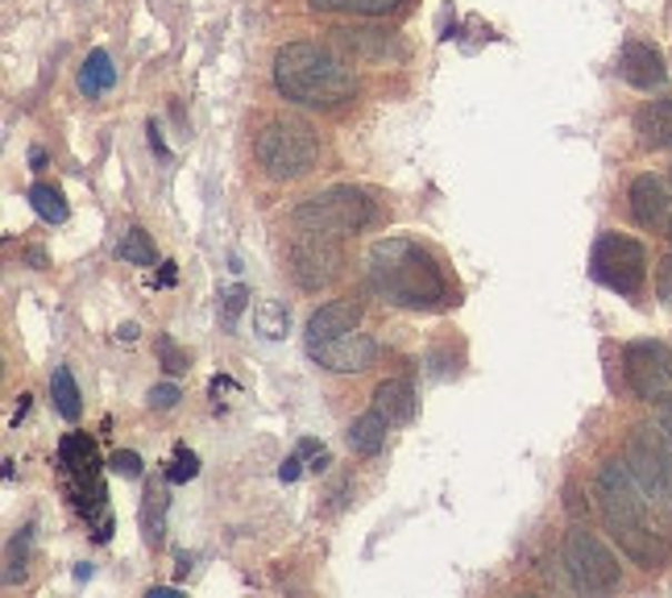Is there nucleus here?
Masks as SVG:
<instances>
[{"instance_id": "obj_1", "label": "nucleus", "mask_w": 672, "mask_h": 598, "mask_svg": "<svg viewBox=\"0 0 672 598\" xmlns=\"http://www.w3.org/2000/svg\"><path fill=\"white\" fill-rule=\"evenodd\" d=\"M598 511L606 532L614 536V545L643 569H660L669 561V540L660 536V528L652 524V504L643 487L635 482V474L626 461H606L598 470Z\"/></svg>"}, {"instance_id": "obj_2", "label": "nucleus", "mask_w": 672, "mask_h": 598, "mask_svg": "<svg viewBox=\"0 0 672 598\" xmlns=\"http://www.w3.org/2000/svg\"><path fill=\"white\" fill-rule=\"evenodd\" d=\"M365 270H370V287L394 308L437 312V308L449 303V279H444L440 262L423 250L420 241L382 237L365 253Z\"/></svg>"}, {"instance_id": "obj_3", "label": "nucleus", "mask_w": 672, "mask_h": 598, "mask_svg": "<svg viewBox=\"0 0 672 598\" xmlns=\"http://www.w3.org/2000/svg\"><path fill=\"white\" fill-rule=\"evenodd\" d=\"M274 88L291 104L308 109H332L358 92V79L344 59H337L329 47L315 42H287L274 54Z\"/></svg>"}, {"instance_id": "obj_4", "label": "nucleus", "mask_w": 672, "mask_h": 598, "mask_svg": "<svg viewBox=\"0 0 672 598\" xmlns=\"http://www.w3.org/2000/svg\"><path fill=\"white\" fill-rule=\"evenodd\" d=\"M253 155L262 162V171L274 175V179H299V175H308L315 167L320 142H315L312 126L291 121V117H274V121L258 129Z\"/></svg>"}, {"instance_id": "obj_5", "label": "nucleus", "mask_w": 672, "mask_h": 598, "mask_svg": "<svg viewBox=\"0 0 672 598\" xmlns=\"http://www.w3.org/2000/svg\"><path fill=\"white\" fill-rule=\"evenodd\" d=\"M626 466L643 487L652 511L672 528V437L664 441L660 428H635V437L626 445Z\"/></svg>"}, {"instance_id": "obj_6", "label": "nucleus", "mask_w": 672, "mask_h": 598, "mask_svg": "<svg viewBox=\"0 0 672 598\" xmlns=\"http://www.w3.org/2000/svg\"><path fill=\"white\" fill-rule=\"evenodd\" d=\"M374 217V208L370 200L353 188H329L312 196V200H303V205L291 212V221H295L299 233H324V237H344V233H358L365 229Z\"/></svg>"}, {"instance_id": "obj_7", "label": "nucleus", "mask_w": 672, "mask_h": 598, "mask_svg": "<svg viewBox=\"0 0 672 598\" xmlns=\"http://www.w3.org/2000/svg\"><path fill=\"white\" fill-rule=\"evenodd\" d=\"M590 275L619 296H640L643 279H648V253L635 237L602 233L590 250Z\"/></svg>"}, {"instance_id": "obj_8", "label": "nucleus", "mask_w": 672, "mask_h": 598, "mask_svg": "<svg viewBox=\"0 0 672 598\" xmlns=\"http://www.w3.org/2000/svg\"><path fill=\"white\" fill-rule=\"evenodd\" d=\"M564 569H569L573 586L585 590V595H606V590L623 582L614 552L590 528H569L564 532Z\"/></svg>"}, {"instance_id": "obj_9", "label": "nucleus", "mask_w": 672, "mask_h": 598, "mask_svg": "<svg viewBox=\"0 0 672 598\" xmlns=\"http://www.w3.org/2000/svg\"><path fill=\"white\" fill-rule=\"evenodd\" d=\"M626 387L643 403H664L672 399V349L660 341H631L623 349Z\"/></svg>"}, {"instance_id": "obj_10", "label": "nucleus", "mask_w": 672, "mask_h": 598, "mask_svg": "<svg viewBox=\"0 0 672 598\" xmlns=\"http://www.w3.org/2000/svg\"><path fill=\"white\" fill-rule=\"evenodd\" d=\"M287 270L303 291H320L341 275V250H337V237L324 233H303L287 253Z\"/></svg>"}, {"instance_id": "obj_11", "label": "nucleus", "mask_w": 672, "mask_h": 598, "mask_svg": "<svg viewBox=\"0 0 672 598\" xmlns=\"http://www.w3.org/2000/svg\"><path fill=\"white\" fill-rule=\"evenodd\" d=\"M308 353H312L324 370H332V375H358V370H365V366L378 358V341L370 332L349 329V332H341V337H332V341L312 346Z\"/></svg>"}, {"instance_id": "obj_12", "label": "nucleus", "mask_w": 672, "mask_h": 598, "mask_svg": "<svg viewBox=\"0 0 672 598\" xmlns=\"http://www.w3.org/2000/svg\"><path fill=\"white\" fill-rule=\"evenodd\" d=\"M626 205H631V217L640 229H664L672 217V196L660 175H640L626 191Z\"/></svg>"}, {"instance_id": "obj_13", "label": "nucleus", "mask_w": 672, "mask_h": 598, "mask_svg": "<svg viewBox=\"0 0 672 598\" xmlns=\"http://www.w3.org/2000/svg\"><path fill=\"white\" fill-rule=\"evenodd\" d=\"M619 76H623L631 88H640V92H656V88H664V79H669V67H664V54H660L656 47L626 42L623 54H619Z\"/></svg>"}, {"instance_id": "obj_14", "label": "nucleus", "mask_w": 672, "mask_h": 598, "mask_svg": "<svg viewBox=\"0 0 672 598\" xmlns=\"http://www.w3.org/2000/svg\"><path fill=\"white\" fill-rule=\"evenodd\" d=\"M337 33V42H341L353 59H365V63H391V59H403V47H399V38L387 30H332Z\"/></svg>"}, {"instance_id": "obj_15", "label": "nucleus", "mask_w": 672, "mask_h": 598, "mask_svg": "<svg viewBox=\"0 0 672 598\" xmlns=\"http://www.w3.org/2000/svg\"><path fill=\"white\" fill-rule=\"evenodd\" d=\"M358 329V303L353 299H337V303H324L308 316V349L320 346V341H332L341 332Z\"/></svg>"}, {"instance_id": "obj_16", "label": "nucleus", "mask_w": 672, "mask_h": 598, "mask_svg": "<svg viewBox=\"0 0 672 598\" xmlns=\"http://www.w3.org/2000/svg\"><path fill=\"white\" fill-rule=\"evenodd\" d=\"M59 470L67 482H83V478H100V457H96V441L83 432H67L59 441Z\"/></svg>"}, {"instance_id": "obj_17", "label": "nucleus", "mask_w": 672, "mask_h": 598, "mask_svg": "<svg viewBox=\"0 0 672 598\" xmlns=\"http://www.w3.org/2000/svg\"><path fill=\"white\" fill-rule=\"evenodd\" d=\"M635 133L648 150H669L672 146V96H660V100H648L640 112H635Z\"/></svg>"}, {"instance_id": "obj_18", "label": "nucleus", "mask_w": 672, "mask_h": 598, "mask_svg": "<svg viewBox=\"0 0 672 598\" xmlns=\"http://www.w3.org/2000/svg\"><path fill=\"white\" fill-rule=\"evenodd\" d=\"M374 408L382 411L391 425H411V416H415V387H411L407 378H387V382H378Z\"/></svg>"}, {"instance_id": "obj_19", "label": "nucleus", "mask_w": 672, "mask_h": 598, "mask_svg": "<svg viewBox=\"0 0 672 598\" xmlns=\"http://www.w3.org/2000/svg\"><path fill=\"white\" fill-rule=\"evenodd\" d=\"M167 511H171V495L162 482H150L146 495H141V536H146V545L150 549H162V540H167Z\"/></svg>"}, {"instance_id": "obj_20", "label": "nucleus", "mask_w": 672, "mask_h": 598, "mask_svg": "<svg viewBox=\"0 0 672 598\" xmlns=\"http://www.w3.org/2000/svg\"><path fill=\"white\" fill-rule=\"evenodd\" d=\"M387 425H391V420H387L378 408L361 411L358 420L349 425V437H344V441H349V449H353L358 457H374L378 449L387 445Z\"/></svg>"}, {"instance_id": "obj_21", "label": "nucleus", "mask_w": 672, "mask_h": 598, "mask_svg": "<svg viewBox=\"0 0 672 598\" xmlns=\"http://www.w3.org/2000/svg\"><path fill=\"white\" fill-rule=\"evenodd\" d=\"M117 83V67H112L109 50H92L83 67H79V92L88 96H104Z\"/></svg>"}, {"instance_id": "obj_22", "label": "nucleus", "mask_w": 672, "mask_h": 598, "mask_svg": "<svg viewBox=\"0 0 672 598\" xmlns=\"http://www.w3.org/2000/svg\"><path fill=\"white\" fill-rule=\"evenodd\" d=\"M253 329L262 332L267 341H282L287 329H291L287 303H282V299H262V303H253Z\"/></svg>"}, {"instance_id": "obj_23", "label": "nucleus", "mask_w": 672, "mask_h": 598, "mask_svg": "<svg viewBox=\"0 0 672 598\" xmlns=\"http://www.w3.org/2000/svg\"><path fill=\"white\" fill-rule=\"evenodd\" d=\"M320 13H353V17H387L403 9V0H308Z\"/></svg>"}, {"instance_id": "obj_24", "label": "nucleus", "mask_w": 672, "mask_h": 598, "mask_svg": "<svg viewBox=\"0 0 672 598\" xmlns=\"http://www.w3.org/2000/svg\"><path fill=\"white\" fill-rule=\"evenodd\" d=\"M50 399H54V411H59L63 420H79L83 403H79V387L67 366H54V375H50Z\"/></svg>"}, {"instance_id": "obj_25", "label": "nucleus", "mask_w": 672, "mask_h": 598, "mask_svg": "<svg viewBox=\"0 0 672 598\" xmlns=\"http://www.w3.org/2000/svg\"><path fill=\"white\" fill-rule=\"evenodd\" d=\"M26 196H30V208L47 225H63L67 221V200H63V191H59V188H50V183H33Z\"/></svg>"}, {"instance_id": "obj_26", "label": "nucleus", "mask_w": 672, "mask_h": 598, "mask_svg": "<svg viewBox=\"0 0 672 598\" xmlns=\"http://www.w3.org/2000/svg\"><path fill=\"white\" fill-rule=\"evenodd\" d=\"M117 258L121 262H129V267H154V241H150V233L146 229H129L126 237H121V246H117Z\"/></svg>"}, {"instance_id": "obj_27", "label": "nucleus", "mask_w": 672, "mask_h": 598, "mask_svg": "<svg viewBox=\"0 0 672 598\" xmlns=\"http://www.w3.org/2000/svg\"><path fill=\"white\" fill-rule=\"evenodd\" d=\"M195 474H200V457L191 454L188 445H179V449H174V457H171V466H167V474H162V478H167V482H191Z\"/></svg>"}, {"instance_id": "obj_28", "label": "nucleus", "mask_w": 672, "mask_h": 598, "mask_svg": "<svg viewBox=\"0 0 672 598\" xmlns=\"http://www.w3.org/2000/svg\"><path fill=\"white\" fill-rule=\"evenodd\" d=\"M158 358H162V370H167V375H183V370H188V353H179L171 337H158Z\"/></svg>"}, {"instance_id": "obj_29", "label": "nucleus", "mask_w": 672, "mask_h": 598, "mask_svg": "<svg viewBox=\"0 0 672 598\" xmlns=\"http://www.w3.org/2000/svg\"><path fill=\"white\" fill-rule=\"evenodd\" d=\"M109 470L121 474V478H141V457L133 454V449H117V454L109 457Z\"/></svg>"}, {"instance_id": "obj_30", "label": "nucleus", "mask_w": 672, "mask_h": 598, "mask_svg": "<svg viewBox=\"0 0 672 598\" xmlns=\"http://www.w3.org/2000/svg\"><path fill=\"white\" fill-rule=\"evenodd\" d=\"M26 545H30V528L9 540V569H4V582H17V566L26 561Z\"/></svg>"}, {"instance_id": "obj_31", "label": "nucleus", "mask_w": 672, "mask_h": 598, "mask_svg": "<svg viewBox=\"0 0 672 598\" xmlns=\"http://www.w3.org/2000/svg\"><path fill=\"white\" fill-rule=\"evenodd\" d=\"M220 299H224V325L233 329L237 316H241V308H245V299H250V291H245V287H229Z\"/></svg>"}, {"instance_id": "obj_32", "label": "nucleus", "mask_w": 672, "mask_h": 598, "mask_svg": "<svg viewBox=\"0 0 672 598\" xmlns=\"http://www.w3.org/2000/svg\"><path fill=\"white\" fill-rule=\"evenodd\" d=\"M150 403H154L158 411L174 408V403H179V387H174V382H162V387H154V391H150Z\"/></svg>"}, {"instance_id": "obj_33", "label": "nucleus", "mask_w": 672, "mask_h": 598, "mask_svg": "<svg viewBox=\"0 0 672 598\" xmlns=\"http://www.w3.org/2000/svg\"><path fill=\"white\" fill-rule=\"evenodd\" d=\"M656 296L664 299V303H672V253L656 267Z\"/></svg>"}, {"instance_id": "obj_34", "label": "nucleus", "mask_w": 672, "mask_h": 598, "mask_svg": "<svg viewBox=\"0 0 672 598\" xmlns=\"http://www.w3.org/2000/svg\"><path fill=\"white\" fill-rule=\"evenodd\" d=\"M299 474H303V454L295 449V454L279 466V482H299Z\"/></svg>"}, {"instance_id": "obj_35", "label": "nucleus", "mask_w": 672, "mask_h": 598, "mask_svg": "<svg viewBox=\"0 0 672 598\" xmlns=\"http://www.w3.org/2000/svg\"><path fill=\"white\" fill-rule=\"evenodd\" d=\"M146 138H150V150H154L158 158H171V146L162 142V133H158L154 121H150V129H146Z\"/></svg>"}, {"instance_id": "obj_36", "label": "nucleus", "mask_w": 672, "mask_h": 598, "mask_svg": "<svg viewBox=\"0 0 672 598\" xmlns=\"http://www.w3.org/2000/svg\"><path fill=\"white\" fill-rule=\"evenodd\" d=\"M150 283H154V287H171L174 283V267H171V262H167V267H162V275H158V279H150Z\"/></svg>"}, {"instance_id": "obj_37", "label": "nucleus", "mask_w": 672, "mask_h": 598, "mask_svg": "<svg viewBox=\"0 0 672 598\" xmlns=\"http://www.w3.org/2000/svg\"><path fill=\"white\" fill-rule=\"evenodd\" d=\"M224 391H233V382H229V378H212V399H217V403Z\"/></svg>"}, {"instance_id": "obj_38", "label": "nucleus", "mask_w": 672, "mask_h": 598, "mask_svg": "<svg viewBox=\"0 0 672 598\" xmlns=\"http://www.w3.org/2000/svg\"><path fill=\"white\" fill-rule=\"evenodd\" d=\"M26 411H30V395H21V399H17V411H13V425H21V420H26Z\"/></svg>"}, {"instance_id": "obj_39", "label": "nucleus", "mask_w": 672, "mask_h": 598, "mask_svg": "<svg viewBox=\"0 0 672 598\" xmlns=\"http://www.w3.org/2000/svg\"><path fill=\"white\" fill-rule=\"evenodd\" d=\"M174 574H179V578H188V574H191V557H188V552H179V569H174Z\"/></svg>"}, {"instance_id": "obj_40", "label": "nucleus", "mask_w": 672, "mask_h": 598, "mask_svg": "<svg viewBox=\"0 0 672 598\" xmlns=\"http://www.w3.org/2000/svg\"><path fill=\"white\" fill-rule=\"evenodd\" d=\"M117 337H121V341H133V337H138V325H121Z\"/></svg>"}, {"instance_id": "obj_41", "label": "nucleus", "mask_w": 672, "mask_h": 598, "mask_svg": "<svg viewBox=\"0 0 672 598\" xmlns=\"http://www.w3.org/2000/svg\"><path fill=\"white\" fill-rule=\"evenodd\" d=\"M30 162H33V171H42V167H47V155H42V150H30Z\"/></svg>"}, {"instance_id": "obj_42", "label": "nucleus", "mask_w": 672, "mask_h": 598, "mask_svg": "<svg viewBox=\"0 0 672 598\" xmlns=\"http://www.w3.org/2000/svg\"><path fill=\"white\" fill-rule=\"evenodd\" d=\"M664 403H669V399H664ZM660 425H664V432H669V437H672V403H669V408H664V416H660Z\"/></svg>"}, {"instance_id": "obj_43", "label": "nucleus", "mask_w": 672, "mask_h": 598, "mask_svg": "<svg viewBox=\"0 0 672 598\" xmlns=\"http://www.w3.org/2000/svg\"><path fill=\"white\" fill-rule=\"evenodd\" d=\"M664 229H669V241H672V217H669V225H664Z\"/></svg>"}]
</instances>
